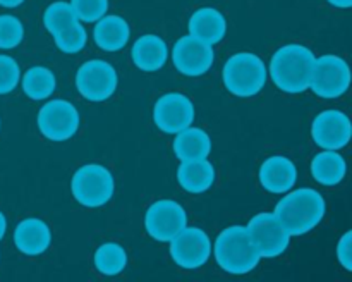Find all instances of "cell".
I'll list each match as a JSON object with an SVG mask.
<instances>
[{
    "label": "cell",
    "instance_id": "7",
    "mask_svg": "<svg viewBox=\"0 0 352 282\" xmlns=\"http://www.w3.org/2000/svg\"><path fill=\"white\" fill-rule=\"evenodd\" d=\"M36 124L47 140L67 141L78 134L81 113L69 100H50L38 112Z\"/></svg>",
    "mask_w": 352,
    "mask_h": 282
},
{
    "label": "cell",
    "instance_id": "6",
    "mask_svg": "<svg viewBox=\"0 0 352 282\" xmlns=\"http://www.w3.org/2000/svg\"><path fill=\"white\" fill-rule=\"evenodd\" d=\"M351 86V69L346 58L333 54L316 57L309 89L325 100L340 98Z\"/></svg>",
    "mask_w": 352,
    "mask_h": 282
},
{
    "label": "cell",
    "instance_id": "25",
    "mask_svg": "<svg viewBox=\"0 0 352 282\" xmlns=\"http://www.w3.org/2000/svg\"><path fill=\"white\" fill-rule=\"evenodd\" d=\"M78 16H76L74 9H72L71 2H64V0H58V2L50 3V6L45 9L43 16H41V23H43L45 30L54 36V34L60 33V31L67 30L69 26H72L74 23H78Z\"/></svg>",
    "mask_w": 352,
    "mask_h": 282
},
{
    "label": "cell",
    "instance_id": "3",
    "mask_svg": "<svg viewBox=\"0 0 352 282\" xmlns=\"http://www.w3.org/2000/svg\"><path fill=\"white\" fill-rule=\"evenodd\" d=\"M212 253L223 272L246 275L258 267L261 254L250 236L246 226H230L217 236Z\"/></svg>",
    "mask_w": 352,
    "mask_h": 282
},
{
    "label": "cell",
    "instance_id": "9",
    "mask_svg": "<svg viewBox=\"0 0 352 282\" xmlns=\"http://www.w3.org/2000/svg\"><path fill=\"white\" fill-rule=\"evenodd\" d=\"M168 243H170L168 253L174 263L186 270L201 268L212 257V241L208 234L199 227L186 226Z\"/></svg>",
    "mask_w": 352,
    "mask_h": 282
},
{
    "label": "cell",
    "instance_id": "15",
    "mask_svg": "<svg viewBox=\"0 0 352 282\" xmlns=\"http://www.w3.org/2000/svg\"><path fill=\"white\" fill-rule=\"evenodd\" d=\"M298 181V167L291 158L274 155L267 158L260 167V182L268 193L284 195L291 191Z\"/></svg>",
    "mask_w": 352,
    "mask_h": 282
},
{
    "label": "cell",
    "instance_id": "29",
    "mask_svg": "<svg viewBox=\"0 0 352 282\" xmlns=\"http://www.w3.org/2000/svg\"><path fill=\"white\" fill-rule=\"evenodd\" d=\"M21 81V67L10 55L0 54V95H9Z\"/></svg>",
    "mask_w": 352,
    "mask_h": 282
},
{
    "label": "cell",
    "instance_id": "24",
    "mask_svg": "<svg viewBox=\"0 0 352 282\" xmlns=\"http://www.w3.org/2000/svg\"><path fill=\"white\" fill-rule=\"evenodd\" d=\"M93 261H95V267L100 274L113 277V275L122 274V270L126 268L127 253L122 244L109 241V243H103L102 246H98Z\"/></svg>",
    "mask_w": 352,
    "mask_h": 282
},
{
    "label": "cell",
    "instance_id": "10",
    "mask_svg": "<svg viewBox=\"0 0 352 282\" xmlns=\"http://www.w3.org/2000/svg\"><path fill=\"white\" fill-rule=\"evenodd\" d=\"M188 226V212L174 199H157L144 213V229L153 239L168 243Z\"/></svg>",
    "mask_w": 352,
    "mask_h": 282
},
{
    "label": "cell",
    "instance_id": "26",
    "mask_svg": "<svg viewBox=\"0 0 352 282\" xmlns=\"http://www.w3.org/2000/svg\"><path fill=\"white\" fill-rule=\"evenodd\" d=\"M54 41L58 50L64 52V54H79L88 43V33H86V28L82 26L81 21H78L67 30L54 34Z\"/></svg>",
    "mask_w": 352,
    "mask_h": 282
},
{
    "label": "cell",
    "instance_id": "14",
    "mask_svg": "<svg viewBox=\"0 0 352 282\" xmlns=\"http://www.w3.org/2000/svg\"><path fill=\"white\" fill-rule=\"evenodd\" d=\"M352 124L342 110H323L313 119L311 138L322 150H342L349 144Z\"/></svg>",
    "mask_w": 352,
    "mask_h": 282
},
{
    "label": "cell",
    "instance_id": "12",
    "mask_svg": "<svg viewBox=\"0 0 352 282\" xmlns=\"http://www.w3.org/2000/svg\"><path fill=\"white\" fill-rule=\"evenodd\" d=\"M196 110L191 98L184 93L168 91L153 107V122L162 133L177 134L195 122Z\"/></svg>",
    "mask_w": 352,
    "mask_h": 282
},
{
    "label": "cell",
    "instance_id": "5",
    "mask_svg": "<svg viewBox=\"0 0 352 282\" xmlns=\"http://www.w3.org/2000/svg\"><path fill=\"white\" fill-rule=\"evenodd\" d=\"M71 191L79 205L86 208H100L112 199L116 181L105 165L85 164L72 175Z\"/></svg>",
    "mask_w": 352,
    "mask_h": 282
},
{
    "label": "cell",
    "instance_id": "16",
    "mask_svg": "<svg viewBox=\"0 0 352 282\" xmlns=\"http://www.w3.org/2000/svg\"><path fill=\"white\" fill-rule=\"evenodd\" d=\"M14 244L21 253L28 257L45 253L52 244L50 226L36 217L23 219L14 229Z\"/></svg>",
    "mask_w": 352,
    "mask_h": 282
},
{
    "label": "cell",
    "instance_id": "23",
    "mask_svg": "<svg viewBox=\"0 0 352 282\" xmlns=\"http://www.w3.org/2000/svg\"><path fill=\"white\" fill-rule=\"evenodd\" d=\"M21 86L28 98L31 100H47L57 88V78L54 71L45 65H33L28 69L21 78Z\"/></svg>",
    "mask_w": 352,
    "mask_h": 282
},
{
    "label": "cell",
    "instance_id": "11",
    "mask_svg": "<svg viewBox=\"0 0 352 282\" xmlns=\"http://www.w3.org/2000/svg\"><path fill=\"white\" fill-rule=\"evenodd\" d=\"M248 230L260 251L261 258H277L285 253L291 243V234L275 213H256L248 224Z\"/></svg>",
    "mask_w": 352,
    "mask_h": 282
},
{
    "label": "cell",
    "instance_id": "31",
    "mask_svg": "<svg viewBox=\"0 0 352 282\" xmlns=\"http://www.w3.org/2000/svg\"><path fill=\"white\" fill-rule=\"evenodd\" d=\"M330 6L337 7V9H349L352 6V0H327Z\"/></svg>",
    "mask_w": 352,
    "mask_h": 282
},
{
    "label": "cell",
    "instance_id": "27",
    "mask_svg": "<svg viewBox=\"0 0 352 282\" xmlns=\"http://www.w3.org/2000/svg\"><path fill=\"white\" fill-rule=\"evenodd\" d=\"M24 40V24L12 14L0 16V50H12Z\"/></svg>",
    "mask_w": 352,
    "mask_h": 282
},
{
    "label": "cell",
    "instance_id": "30",
    "mask_svg": "<svg viewBox=\"0 0 352 282\" xmlns=\"http://www.w3.org/2000/svg\"><path fill=\"white\" fill-rule=\"evenodd\" d=\"M337 258H339V263L347 272L352 270V230H347L339 239V244H337Z\"/></svg>",
    "mask_w": 352,
    "mask_h": 282
},
{
    "label": "cell",
    "instance_id": "33",
    "mask_svg": "<svg viewBox=\"0 0 352 282\" xmlns=\"http://www.w3.org/2000/svg\"><path fill=\"white\" fill-rule=\"evenodd\" d=\"M6 230H7V219L2 212H0V239H3L6 236Z\"/></svg>",
    "mask_w": 352,
    "mask_h": 282
},
{
    "label": "cell",
    "instance_id": "19",
    "mask_svg": "<svg viewBox=\"0 0 352 282\" xmlns=\"http://www.w3.org/2000/svg\"><path fill=\"white\" fill-rule=\"evenodd\" d=\"M217 171L215 165L208 158H196V160L181 162L177 169V181L184 191L192 195L206 193L215 184Z\"/></svg>",
    "mask_w": 352,
    "mask_h": 282
},
{
    "label": "cell",
    "instance_id": "17",
    "mask_svg": "<svg viewBox=\"0 0 352 282\" xmlns=\"http://www.w3.org/2000/svg\"><path fill=\"white\" fill-rule=\"evenodd\" d=\"M168 58V47L162 36L155 33L138 38L131 48V61L140 71H160Z\"/></svg>",
    "mask_w": 352,
    "mask_h": 282
},
{
    "label": "cell",
    "instance_id": "18",
    "mask_svg": "<svg viewBox=\"0 0 352 282\" xmlns=\"http://www.w3.org/2000/svg\"><path fill=\"white\" fill-rule=\"evenodd\" d=\"M189 34L212 47L226 38L227 19L215 7H201L189 17Z\"/></svg>",
    "mask_w": 352,
    "mask_h": 282
},
{
    "label": "cell",
    "instance_id": "2",
    "mask_svg": "<svg viewBox=\"0 0 352 282\" xmlns=\"http://www.w3.org/2000/svg\"><path fill=\"white\" fill-rule=\"evenodd\" d=\"M278 217L291 236H305L311 232L327 213V202L320 191L313 188H292L275 206Z\"/></svg>",
    "mask_w": 352,
    "mask_h": 282
},
{
    "label": "cell",
    "instance_id": "13",
    "mask_svg": "<svg viewBox=\"0 0 352 282\" xmlns=\"http://www.w3.org/2000/svg\"><path fill=\"white\" fill-rule=\"evenodd\" d=\"M172 64L181 74L198 78L206 74L215 62V50L212 45L203 43L191 34H184L174 43L170 52Z\"/></svg>",
    "mask_w": 352,
    "mask_h": 282
},
{
    "label": "cell",
    "instance_id": "20",
    "mask_svg": "<svg viewBox=\"0 0 352 282\" xmlns=\"http://www.w3.org/2000/svg\"><path fill=\"white\" fill-rule=\"evenodd\" d=\"M131 38L129 23L122 16L105 14L95 23L93 40L102 50L119 52L127 45Z\"/></svg>",
    "mask_w": 352,
    "mask_h": 282
},
{
    "label": "cell",
    "instance_id": "28",
    "mask_svg": "<svg viewBox=\"0 0 352 282\" xmlns=\"http://www.w3.org/2000/svg\"><path fill=\"white\" fill-rule=\"evenodd\" d=\"M71 6L81 23L91 24L105 16L109 10V0H71Z\"/></svg>",
    "mask_w": 352,
    "mask_h": 282
},
{
    "label": "cell",
    "instance_id": "1",
    "mask_svg": "<svg viewBox=\"0 0 352 282\" xmlns=\"http://www.w3.org/2000/svg\"><path fill=\"white\" fill-rule=\"evenodd\" d=\"M316 55L301 43H289L278 48L270 61V78L274 85L289 95H299L309 89Z\"/></svg>",
    "mask_w": 352,
    "mask_h": 282
},
{
    "label": "cell",
    "instance_id": "8",
    "mask_svg": "<svg viewBox=\"0 0 352 282\" xmlns=\"http://www.w3.org/2000/svg\"><path fill=\"white\" fill-rule=\"evenodd\" d=\"M119 74L110 62L91 58L81 64L76 72V88L89 102H105L116 93Z\"/></svg>",
    "mask_w": 352,
    "mask_h": 282
},
{
    "label": "cell",
    "instance_id": "4",
    "mask_svg": "<svg viewBox=\"0 0 352 282\" xmlns=\"http://www.w3.org/2000/svg\"><path fill=\"white\" fill-rule=\"evenodd\" d=\"M223 86L237 98L256 96L265 88L268 69L263 58L251 52H237L227 58L222 71Z\"/></svg>",
    "mask_w": 352,
    "mask_h": 282
},
{
    "label": "cell",
    "instance_id": "32",
    "mask_svg": "<svg viewBox=\"0 0 352 282\" xmlns=\"http://www.w3.org/2000/svg\"><path fill=\"white\" fill-rule=\"evenodd\" d=\"M24 0H0V6L6 9H16V7L23 6Z\"/></svg>",
    "mask_w": 352,
    "mask_h": 282
},
{
    "label": "cell",
    "instance_id": "22",
    "mask_svg": "<svg viewBox=\"0 0 352 282\" xmlns=\"http://www.w3.org/2000/svg\"><path fill=\"white\" fill-rule=\"evenodd\" d=\"M309 169L316 182L323 186H337L346 177L347 164L337 150H323L313 157Z\"/></svg>",
    "mask_w": 352,
    "mask_h": 282
},
{
    "label": "cell",
    "instance_id": "21",
    "mask_svg": "<svg viewBox=\"0 0 352 282\" xmlns=\"http://www.w3.org/2000/svg\"><path fill=\"white\" fill-rule=\"evenodd\" d=\"M172 150L181 162L208 158L210 151H212V138L208 136L206 131L189 126L174 134Z\"/></svg>",
    "mask_w": 352,
    "mask_h": 282
}]
</instances>
